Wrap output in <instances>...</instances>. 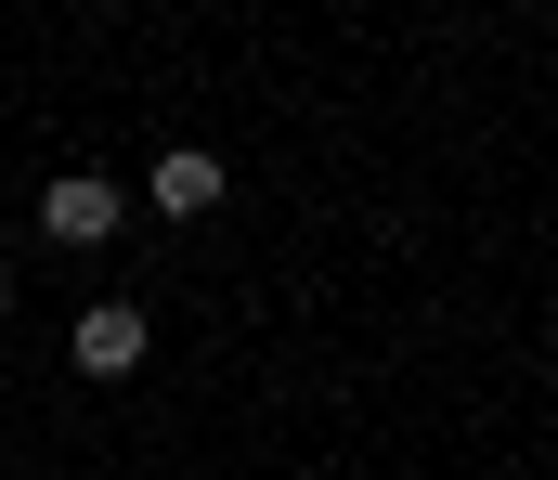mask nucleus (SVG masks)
I'll use <instances>...</instances> for the list:
<instances>
[{
    "instance_id": "2",
    "label": "nucleus",
    "mask_w": 558,
    "mask_h": 480,
    "mask_svg": "<svg viewBox=\"0 0 558 480\" xmlns=\"http://www.w3.org/2000/svg\"><path fill=\"white\" fill-rule=\"evenodd\" d=\"M118 221H131V195H118L105 169H52V182H39V234H52V247H118Z\"/></svg>"
},
{
    "instance_id": "1",
    "label": "nucleus",
    "mask_w": 558,
    "mask_h": 480,
    "mask_svg": "<svg viewBox=\"0 0 558 480\" xmlns=\"http://www.w3.org/2000/svg\"><path fill=\"white\" fill-rule=\"evenodd\" d=\"M143 350H156V324H143V299H92V312L65 324V364H78L92 390H118V377H143Z\"/></svg>"
},
{
    "instance_id": "4",
    "label": "nucleus",
    "mask_w": 558,
    "mask_h": 480,
    "mask_svg": "<svg viewBox=\"0 0 558 480\" xmlns=\"http://www.w3.org/2000/svg\"><path fill=\"white\" fill-rule=\"evenodd\" d=\"M0 312H13V260H0Z\"/></svg>"
},
{
    "instance_id": "3",
    "label": "nucleus",
    "mask_w": 558,
    "mask_h": 480,
    "mask_svg": "<svg viewBox=\"0 0 558 480\" xmlns=\"http://www.w3.org/2000/svg\"><path fill=\"white\" fill-rule=\"evenodd\" d=\"M221 195H234L221 144H156V169H143V208H156V221H208Z\"/></svg>"
}]
</instances>
